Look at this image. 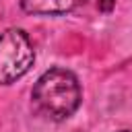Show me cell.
<instances>
[{"label": "cell", "mask_w": 132, "mask_h": 132, "mask_svg": "<svg viewBox=\"0 0 132 132\" xmlns=\"http://www.w3.org/2000/svg\"><path fill=\"white\" fill-rule=\"evenodd\" d=\"M120 132H132V130H120Z\"/></svg>", "instance_id": "cell-5"}, {"label": "cell", "mask_w": 132, "mask_h": 132, "mask_svg": "<svg viewBox=\"0 0 132 132\" xmlns=\"http://www.w3.org/2000/svg\"><path fill=\"white\" fill-rule=\"evenodd\" d=\"M80 0H21V8L27 14H66L74 10Z\"/></svg>", "instance_id": "cell-3"}, {"label": "cell", "mask_w": 132, "mask_h": 132, "mask_svg": "<svg viewBox=\"0 0 132 132\" xmlns=\"http://www.w3.org/2000/svg\"><path fill=\"white\" fill-rule=\"evenodd\" d=\"M35 62V50L23 29L0 33V85H12L25 76Z\"/></svg>", "instance_id": "cell-2"}, {"label": "cell", "mask_w": 132, "mask_h": 132, "mask_svg": "<svg viewBox=\"0 0 132 132\" xmlns=\"http://www.w3.org/2000/svg\"><path fill=\"white\" fill-rule=\"evenodd\" d=\"M80 4H93L99 12H111L116 6V0H80Z\"/></svg>", "instance_id": "cell-4"}, {"label": "cell", "mask_w": 132, "mask_h": 132, "mask_svg": "<svg viewBox=\"0 0 132 132\" xmlns=\"http://www.w3.org/2000/svg\"><path fill=\"white\" fill-rule=\"evenodd\" d=\"M80 101V82L76 74L66 68L45 70L31 91V105L35 113L52 122H64L74 116Z\"/></svg>", "instance_id": "cell-1"}]
</instances>
